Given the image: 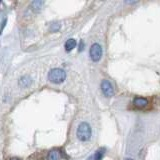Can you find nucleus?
I'll return each mask as SVG.
<instances>
[{"mask_svg":"<svg viewBox=\"0 0 160 160\" xmlns=\"http://www.w3.org/2000/svg\"><path fill=\"white\" fill-rule=\"evenodd\" d=\"M104 153H105V149H103V148L97 150V151L95 152V154L93 155L94 160H101L104 156Z\"/></svg>","mask_w":160,"mask_h":160,"instance_id":"nucleus-9","label":"nucleus"},{"mask_svg":"<svg viewBox=\"0 0 160 160\" xmlns=\"http://www.w3.org/2000/svg\"><path fill=\"white\" fill-rule=\"evenodd\" d=\"M133 104L136 107L143 108V107H145L148 104V101L145 98H143V97H136L133 100Z\"/></svg>","mask_w":160,"mask_h":160,"instance_id":"nucleus-6","label":"nucleus"},{"mask_svg":"<svg viewBox=\"0 0 160 160\" xmlns=\"http://www.w3.org/2000/svg\"><path fill=\"white\" fill-rule=\"evenodd\" d=\"M5 24H6V19H4V21H3V23H2V28L0 29V34L2 33V30H3V28L5 27Z\"/></svg>","mask_w":160,"mask_h":160,"instance_id":"nucleus-12","label":"nucleus"},{"mask_svg":"<svg viewBox=\"0 0 160 160\" xmlns=\"http://www.w3.org/2000/svg\"><path fill=\"white\" fill-rule=\"evenodd\" d=\"M65 78H66V73L63 69L60 68H54L52 70H50V72L48 73V79L50 82L59 84L62 83Z\"/></svg>","mask_w":160,"mask_h":160,"instance_id":"nucleus-1","label":"nucleus"},{"mask_svg":"<svg viewBox=\"0 0 160 160\" xmlns=\"http://www.w3.org/2000/svg\"><path fill=\"white\" fill-rule=\"evenodd\" d=\"M75 46H76V40L73 38H70L65 42V49H66V51H71L72 49L75 48Z\"/></svg>","mask_w":160,"mask_h":160,"instance_id":"nucleus-7","label":"nucleus"},{"mask_svg":"<svg viewBox=\"0 0 160 160\" xmlns=\"http://www.w3.org/2000/svg\"><path fill=\"white\" fill-rule=\"evenodd\" d=\"M60 27V25L59 23H54L52 24V26H51V31H56V30H58Z\"/></svg>","mask_w":160,"mask_h":160,"instance_id":"nucleus-11","label":"nucleus"},{"mask_svg":"<svg viewBox=\"0 0 160 160\" xmlns=\"http://www.w3.org/2000/svg\"><path fill=\"white\" fill-rule=\"evenodd\" d=\"M42 4H43L42 1H34V2H32V6L35 10H38L40 7H41Z\"/></svg>","mask_w":160,"mask_h":160,"instance_id":"nucleus-10","label":"nucleus"},{"mask_svg":"<svg viewBox=\"0 0 160 160\" xmlns=\"http://www.w3.org/2000/svg\"><path fill=\"white\" fill-rule=\"evenodd\" d=\"M89 54H90V58H91L94 62L99 61L100 58H101V56H102L101 46H100L98 43H94L91 46V48H90Z\"/></svg>","mask_w":160,"mask_h":160,"instance_id":"nucleus-3","label":"nucleus"},{"mask_svg":"<svg viewBox=\"0 0 160 160\" xmlns=\"http://www.w3.org/2000/svg\"><path fill=\"white\" fill-rule=\"evenodd\" d=\"M9 160H21V159L18 158V157H12V158H10Z\"/></svg>","mask_w":160,"mask_h":160,"instance_id":"nucleus-13","label":"nucleus"},{"mask_svg":"<svg viewBox=\"0 0 160 160\" xmlns=\"http://www.w3.org/2000/svg\"><path fill=\"white\" fill-rule=\"evenodd\" d=\"M77 137L81 141H87L91 137V127L86 122H82L79 124L77 128Z\"/></svg>","mask_w":160,"mask_h":160,"instance_id":"nucleus-2","label":"nucleus"},{"mask_svg":"<svg viewBox=\"0 0 160 160\" xmlns=\"http://www.w3.org/2000/svg\"><path fill=\"white\" fill-rule=\"evenodd\" d=\"M101 89H102V92L106 97H111L113 96L114 94V89L112 84L110 83L108 80H103L101 82Z\"/></svg>","mask_w":160,"mask_h":160,"instance_id":"nucleus-4","label":"nucleus"},{"mask_svg":"<svg viewBox=\"0 0 160 160\" xmlns=\"http://www.w3.org/2000/svg\"><path fill=\"white\" fill-rule=\"evenodd\" d=\"M60 158H61V155L58 150H52L48 154V160H60Z\"/></svg>","mask_w":160,"mask_h":160,"instance_id":"nucleus-8","label":"nucleus"},{"mask_svg":"<svg viewBox=\"0 0 160 160\" xmlns=\"http://www.w3.org/2000/svg\"><path fill=\"white\" fill-rule=\"evenodd\" d=\"M32 83V79L28 75H25V76H22L21 78L19 79V86L20 87H23V88H26L29 87L30 85Z\"/></svg>","mask_w":160,"mask_h":160,"instance_id":"nucleus-5","label":"nucleus"}]
</instances>
